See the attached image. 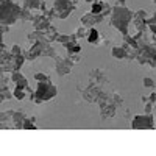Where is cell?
Here are the masks:
<instances>
[{
    "instance_id": "1",
    "label": "cell",
    "mask_w": 156,
    "mask_h": 156,
    "mask_svg": "<svg viewBox=\"0 0 156 156\" xmlns=\"http://www.w3.org/2000/svg\"><path fill=\"white\" fill-rule=\"evenodd\" d=\"M133 12L129 11L128 8L125 6H114L112 8V12H111V25L119 30L123 36L128 34V25L129 22L133 20Z\"/></svg>"
},
{
    "instance_id": "2",
    "label": "cell",
    "mask_w": 156,
    "mask_h": 156,
    "mask_svg": "<svg viewBox=\"0 0 156 156\" xmlns=\"http://www.w3.org/2000/svg\"><path fill=\"white\" fill-rule=\"evenodd\" d=\"M0 8H2V23L11 25L20 19L22 8L11 0H0Z\"/></svg>"
},
{
    "instance_id": "3",
    "label": "cell",
    "mask_w": 156,
    "mask_h": 156,
    "mask_svg": "<svg viewBox=\"0 0 156 156\" xmlns=\"http://www.w3.org/2000/svg\"><path fill=\"white\" fill-rule=\"evenodd\" d=\"M58 92V89L51 84V81H39L37 87L34 90V103H42V101H48L50 98H53Z\"/></svg>"
},
{
    "instance_id": "4",
    "label": "cell",
    "mask_w": 156,
    "mask_h": 156,
    "mask_svg": "<svg viewBox=\"0 0 156 156\" xmlns=\"http://www.w3.org/2000/svg\"><path fill=\"white\" fill-rule=\"evenodd\" d=\"M75 6H76V0H55L53 9L58 19H66L75 9Z\"/></svg>"
},
{
    "instance_id": "5",
    "label": "cell",
    "mask_w": 156,
    "mask_h": 156,
    "mask_svg": "<svg viewBox=\"0 0 156 156\" xmlns=\"http://www.w3.org/2000/svg\"><path fill=\"white\" fill-rule=\"evenodd\" d=\"M154 120H153V117L151 114H142V115H134L133 117V122H131V128L134 129H150L153 128L154 125Z\"/></svg>"
},
{
    "instance_id": "6",
    "label": "cell",
    "mask_w": 156,
    "mask_h": 156,
    "mask_svg": "<svg viewBox=\"0 0 156 156\" xmlns=\"http://www.w3.org/2000/svg\"><path fill=\"white\" fill-rule=\"evenodd\" d=\"M111 95V94H109ZM100 115H101V119H111V117H114L115 115V111H117V106L115 103L111 100V97H108V98H105V100H101L100 103Z\"/></svg>"
},
{
    "instance_id": "7",
    "label": "cell",
    "mask_w": 156,
    "mask_h": 156,
    "mask_svg": "<svg viewBox=\"0 0 156 156\" xmlns=\"http://www.w3.org/2000/svg\"><path fill=\"white\" fill-rule=\"evenodd\" d=\"M73 61L67 56V58H62V56H56L55 58V69H56V73L59 76H64L70 72V69L73 67Z\"/></svg>"
},
{
    "instance_id": "8",
    "label": "cell",
    "mask_w": 156,
    "mask_h": 156,
    "mask_svg": "<svg viewBox=\"0 0 156 156\" xmlns=\"http://www.w3.org/2000/svg\"><path fill=\"white\" fill-rule=\"evenodd\" d=\"M33 27L37 31H47L50 28V20L45 17L44 12H34L33 17Z\"/></svg>"
},
{
    "instance_id": "9",
    "label": "cell",
    "mask_w": 156,
    "mask_h": 156,
    "mask_svg": "<svg viewBox=\"0 0 156 156\" xmlns=\"http://www.w3.org/2000/svg\"><path fill=\"white\" fill-rule=\"evenodd\" d=\"M45 44H48V42H47V41H39V42L33 44V45L30 47V50L27 51V53H25V58L34 61V59H37L39 56H42V51H44Z\"/></svg>"
},
{
    "instance_id": "10",
    "label": "cell",
    "mask_w": 156,
    "mask_h": 156,
    "mask_svg": "<svg viewBox=\"0 0 156 156\" xmlns=\"http://www.w3.org/2000/svg\"><path fill=\"white\" fill-rule=\"evenodd\" d=\"M103 20H105V16L94 14V12H86V14L80 19L81 25H84V27H87V28H92L94 25H97V23H100Z\"/></svg>"
},
{
    "instance_id": "11",
    "label": "cell",
    "mask_w": 156,
    "mask_h": 156,
    "mask_svg": "<svg viewBox=\"0 0 156 156\" xmlns=\"http://www.w3.org/2000/svg\"><path fill=\"white\" fill-rule=\"evenodd\" d=\"M25 119H27V115H25V112H23L22 109H20V111H14V114H12V119H11V126H12V128H22Z\"/></svg>"
},
{
    "instance_id": "12",
    "label": "cell",
    "mask_w": 156,
    "mask_h": 156,
    "mask_svg": "<svg viewBox=\"0 0 156 156\" xmlns=\"http://www.w3.org/2000/svg\"><path fill=\"white\" fill-rule=\"evenodd\" d=\"M27 41L33 45V44H36V42H39V41H45V33L44 31H37V30H34L33 33H30L28 36H27Z\"/></svg>"
},
{
    "instance_id": "13",
    "label": "cell",
    "mask_w": 156,
    "mask_h": 156,
    "mask_svg": "<svg viewBox=\"0 0 156 156\" xmlns=\"http://www.w3.org/2000/svg\"><path fill=\"white\" fill-rule=\"evenodd\" d=\"M64 47H66V50H67V55H69V56H70V55H78V53L81 51V47L78 45L76 39H75V41L67 42V44H64Z\"/></svg>"
},
{
    "instance_id": "14",
    "label": "cell",
    "mask_w": 156,
    "mask_h": 156,
    "mask_svg": "<svg viewBox=\"0 0 156 156\" xmlns=\"http://www.w3.org/2000/svg\"><path fill=\"white\" fill-rule=\"evenodd\" d=\"M101 41H103V39H100V33L95 28H89L87 42H90V44H101Z\"/></svg>"
},
{
    "instance_id": "15",
    "label": "cell",
    "mask_w": 156,
    "mask_h": 156,
    "mask_svg": "<svg viewBox=\"0 0 156 156\" xmlns=\"http://www.w3.org/2000/svg\"><path fill=\"white\" fill-rule=\"evenodd\" d=\"M45 33V41L47 42H53V41H56L58 39V31H56V28L53 27V25H50V28L47 30V31H44Z\"/></svg>"
},
{
    "instance_id": "16",
    "label": "cell",
    "mask_w": 156,
    "mask_h": 156,
    "mask_svg": "<svg viewBox=\"0 0 156 156\" xmlns=\"http://www.w3.org/2000/svg\"><path fill=\"white\" fill-rule=\"evenodd\" d=\"M111 55L114 58H117V59H123V58H126V51H125V48L122 45H115V47H112Z\"/></svg>"
},
{
    "instance_id": "17",
    "label": "cell",
    "mask_w": 156,
    "mask_h": 156,
    "mask_svg": "<svg viewBox=\"0 0 156 156\" xmlns=\"http://www.w3.org/2000/svg\"><path fill=\"white\" fill-rule=\"evenodd\" d=\"M44 3V0H25V3H23V8H27V9H39L41 8V5Z\"/></svg>"
},
{
    "instance_id": "18",
    "label": "cell",
    "mask_w": 156,
    "mask_h": 156,
    "mask_svg": "<svg viewBox=\"0 0 156 156\" xmlns=\"http://www.w3.org/2000/svg\"><path fill=\"white\" fill-rule=\"evenodd\" d=\"M42 56H50V58H56V56H59L58 53H56V50L50 45V42L48 44H45V47H44V51H42Z\"/></svg>"
},
{
    "instance_id": "19",
    "label": "cell",
    "mask_w": 156,
    "mask_h": 156,
    "mask_svg": "<svg viewBox=\"0 0 156 156\" xmlns=\"http://www.w3.org/2000/svg\"><path fill=\"white\" fill-rule=\"evenodd\" d=\"M33 17H34V14L31 12V9L22 8V12H20V20H23V22H33Z\"/></svg>"
},
{
    "instance_id": "20",
    "label": "cell",
    "mask_w": 156,
    "mask_h": 156,
    "mask_svg": "<svg viewBox=\"0 0 156 156\" xmlns=\"http://www.w3.org/2000/svg\"><path fill=\"white\" fill-rule=\"evenodd\" d=\"M0 95H2V101L9 100L11 97H14V94H11L9 90H8V86H5V84H2V89H0Z\"/></svg>"
},
{
    "instance_id": "21",
    "label": "cell",
    "mask_w": 156,
    "mask_h": 156,
    "mask_svg": "<svg viewBox=\"0 0 156 156\" xmlns=\"http://www.w3.org/2000/svg\"><path fill=\"white\" fill-rule=\"evenodd\" d=\"M34 122H36L34 117H31V119H28V117H27V119L23 120V126H22V128H25V129H34V128H36Z\"/></svg>"
},
{
    "instance_id": "22",
    "label": "cell",
    "mask_w": 156,
    "mask_h": 156,
    "mask_svg": "<svg viewBox=\"0 0 156 156\" xmlns=\"http://www.w3.org/2000/svg\"><path fill=\"white\" fill-rule=\"evenodd\" d=\"M87 33H89V28L84 27V25H81V27L75 31V34H76L78 39H80V37H87Z\"/></svg>"
},
{
    "instance_id": "23",
    "label": "cell",
    "mask_w": 156,
    "mask_h": 156,
    "mask_svg": "<svg viewBox=\"0 0 156 156\" xmlns=\"http://www.w3.org/2000/svg\"><path fill=\"white\" fill-rule=\"evenodd\" d=\"M109 97H111V100H112V101L115 103L117 106H122V103H123V98H122V95H119L117 92H114V90H112Z\"/></svg>"
},
{
    "instance_id": "24",
    "label": "cell",
    "mask_w": 156,
    "mask_h": 156,
    "mask_svg": "<svg viewBox=\"0 0 156 156\" xmlns=\"http://www.w3.org/2000/svg\"><path fill=\"white\" fill-rule=\"evenodd\" d=\"M34 80L39 83V81H50V78H48L45 73H36V75H34Z\"/></svg>"
},
{
    "instance_id": "25",
    "label": "cell",
    "mask_w": 156,
    "mask_h": 156,
    "mask_svg": "<svg viewBox=\"0 0 156 156\" xmlns=\"http://www.w3.org/2000/svg\"><path fill=\"white\" fill-rule=\"evenodd\" d=\"M145 105V114H151V109H153V106H154V103L153 101H147V103H144Z\"/></svg>"
},
{
    "instance_id": "26",
    "label": "cell",
    "mask_w": 156,
    "mask_h": 156,
    "mask_svg": "<svg viewBox=\"0 0 156 156\" xmlns=\"http://www.w3.org/2000/svg\"><path fill=\"white\" fill-rule=\"evenodd\" d=\"M20 50H22V48L16 44V45H12V47H11V53H12V55H20V53H22Z\"/></svg>"
},
{
    "instance_id": "27",
    "label": "cell",
    "mask_w": 156,
    "mask_h": 156,
    "mask_svg": "<svg viewBox=\"0 0 156 156\" xmlns=\"http://www.w3.org/2000/svg\"><path fill=\"white\" fill-rule=\"evenodd\" d=\"M144 86H145V87H153L154 83H153L151 78H144Z\"/></svg>"
},
{
    "instance_id": "28",
    "label": "cell",
    "mask_w": 156,
    "mask_h": 156,
    "mask_svg": "<svg viewBox=\"0 0 156 156\" xmlns=\"http://www.w3.org/2000/svg\"><path fill=\"white\" fill-rule=\"evenodd\" d=\"M147 25H156V12L153 14L151 19H147Z\"/></svg>"
},
{
    "instance_id": "29",
    "label": "cell",
    "mask_w": 156,
    "mask_h": 156,
    "mask_svg": "<svg viewBox=\"0 0 156 156\" xmlns=\"http://www.w3.org/2000/svg\"><path fill=\"white\" fill-rule=\"evenodd\" d=\"M8 31H9V25L2 23V34H5V33H8Z\"/></svg>"
},
{
    "instance_id": "30",
    "label": "cell",
    "mask_w": 156,
    "mask_h": 156,
    "mask_svg": "<svg viewBox=\"0 0 156 156\" xmlns=\"http://www.w3.org/2000/svg\"><path fill=\"white\" fill-rule=\"evenodd\" d=\"M115 6H125V0H117Z\"/></svg>"
},
{
    "instance_id": "31",
    "label": "cell",
    "mask_w": 156,
    "mask_h": 156,
    "mask_svg": "<svg viewBox=\"0 0 156 156\" xmlns=\"http://www.w3.org/2000/svg\"><path fill=\"white\" fill-rule=\"evenodd\" d=\"M84 2H94V0H84Z\"/></svg>"
},
{
    "instance_id": "32",
    "label": "cell",
    "mask_w": 156,
    "mask_h": 156,
    "mask_svg": "<svg viewBox=\"0 0 156 156\" xmlns=\"http://www.w3.org/2000/svg\"><path fill=\"white\" fill-rule=\"evenodd\" d=\"M154 3H156V0H154Z\"/></svg>"
},
{
    "instance_id": "33",
    "label": "cell",
    "mask_w": 156,
    "mask_h": 156,
    "mask_svg": "<svg viewBox=\"0 0 156 156\" xmlns=\"http://www.w3.org/2000/svg\"><path fill=\"white\" fill-rule=\"evenodd\" d=\"M154 115H156V112H154Z\"/></svg>"
}]
</instances>
